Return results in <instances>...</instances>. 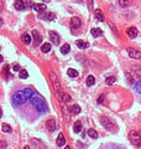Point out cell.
Returning a JSON list of instances; mask_svg holds the SVG:
<instances>
[{"label":"cell","mask_w":141,"mask_h":149,"mask_svg":"<svg viewBox=\"0 0 141 149\" xmlns=\"http://www.w3.org/2000/svg\"><path fill=\"white\" fill-rule=\"evenodd\" d=\"M103 101H104V94H102L98 98V103H103Z\"/></svg>","instance_id":"36"},{"label":"cell","mask_w":141,"mask_h":149,"mask_svg":"<svg viewBox=\"0 0 141 149\" xmlns=\"http://www.w3.org/2000/svg\"><path fill=\"white\" fill-rule=\"evenodd\" d=\"M4 73L6 75V77L10 76V75H9V66H4Z\"/></svg>","instance_id":"35"},{"label":"cell","mask_w":141,"mask_h":149,"mask_svg":"<svg viewBox=\"0 0 141 149\" xmlns=\"http://www.w3.org/2000/svg\"><path fill=\"white\" fill-rule=\"evenodd\" d=\"M1 129H3V132H5V133H10V132H11V128L9 127L7 124H5V123L1 126Z\"/></svg>","instance_id":"30"},{"label":"cell","mask_w":141,"mask_h":149,"mask_svg":"<svg viewBox=\"0 0 141 149\" xmlns=\"http://www.w3.org/2000/svg\"><path fill=\"white\" fill-rule=\"evenodd\" d=\"M30 101H31V103L35 106V108L40 112V113H45V112H47L48 107H47V103H46V101L43 99V97L38 96V94H35V96L30 99Z\"/></svg>","instance_id":"1"},{"label":"cell","mask_w":141,"mask_h":149,"mask_svg":"<svg viewBox=\"0 0 141 149\" xmlns=\"http://www.w3.org/2000/svg\"><path fill=\"white\" fill-rule=\"evenodd\" d=\"M139 133H140V135H141V129H140V130H139Z\"/></svg>","instance_id":"41"},{"label":"cell","mask_w":141,"mask_h":149,"mask_svg":"<svg viewBox=\"0 0 141 149\" xmlns=\"http://www.w3.org/2000/svg\"><path fill=\"white\" fill-rule=\"evenodd\" d=\"M130 142L133 143L134 145H141V135L139 132H135V130H133L131 133H130Z\"/></svg>","instance_id":"3"},{"label":"cell","mask_w":141,"mask_h":149,"mask_svg":"<svg viewBox=\"0 0 141 149\" xmlns=\"http://www.w3.org/2000/svg\"><path fill=\"white\" fill-rule=\"evenodd\" d=\"M135 90H136V91L141 94V80H139V81L135 83Z\"/></svg>","instance_id":"31"},{"label":"cell","mask_w":141,"mask_h":149,"mask_svg":"<svg viewBox=\"0 0 141 149\" xmlns=\"http://www.w3.org/2000/svg\"><path fill=\"white\" fill-rule=\"evenodd\" d=\"M34 9H35L37 13H43L46 10V5L45 4H35L34 5Z\"/></svg>","instance_id":"17"},{"label":"cell","mask_w":141,"mask_h":149,"mask_svg":"<svg viewBox=\"0 0 141 149\" xmlns=\"http://www.w3.org/2000/svg\"><path fill=\"white\" fill-rule=\"evenodd\" d=\"M127 54L129 56L133 57V58H137V60H141V52L137 51V50H134V49H127Z\"/></svg>","instance_id":"7"},{"label":"cell","mask_w":141,"mask_h":149,"mask_svg":"<svg viewBox=\"0 0 141 149\" xmlns=\"http://www.w3.org/2000/svg\"><path fill=\"white\" fill-rule=\"evenodd\" d=\"M26 101H27V98H26L24 91H22V92H16V93H14V96H13V103H14L15 106H20L22 103H25Z\"/></svg>","instance_id":"2"},{"label":"cell","mask_w":141,"mask_h":149,"mask_svg":"<svg viewBox=\"0 0 141 149\" xmlns=\"http://www.w3.org/2000/svg\"><path fill=\"white\" fill-rule=\"evenodd\" d=\"M49 77H51V81H52V85L55 87V90L59 91L61 90V83H59V80L57 77V75L53 71H49Z\"/></svg>","instance_id":"5"},{"label":"cell","mask_w":141,"mask_h":149,"mask_svg":"<svg viewBox=\"0 0 141 149\" xmlns=\"http://www.w3.org/2000/svg\"><path fill=\"white\" fill-rule=\"evenodd\" d=\"M94 83H95V78L93 77V76H88V77H87V85L93 86Z\"/></svg>","instance_id":"28"},{"label":"cell","mask_w":141,"mask_h":149,"mask_svg":"<svg viewBox=\"0 0 141 149\" xmlns=\"http://www.w3.org/2000/svg\"><path fill=\"white\" fill-rule=\"evenodd\" d=\"M95 17H97V20H99V21H104V19H105V17H104V14H103L100 10H98V9L95 10Z\"/></svg>","instance_id":"22"},{"label":"cell","mask_w":141,"mask_h":149,"mask_svg":"<svg viewBox=\"0 0 141 149\" xmlns=\"http://www.w3.org/2000/svg\"><path fill=\"white\" fill-rule=\"evenodd\" d=\"M21 40L24 43H26V45H30L31 43V41H32V37L30 36V34H24V35L21 36Z\"/></svg>","instance_id":"16"},{"label":"cell","mask_w":141,"mask_h":149,"mask_svg":"<svg viewBox=\"0 0 141 149\" xmlns=\"http://www.w3.org/2000/svg\"><path fill=\"white\" fill-rule=\"evenodd\" d=\"M40 17H41V19H43V20L52 21V20H55V19H56V15L53 14V13H49V14H46V15H40Z\"/></svg>","instance_id":"14"},{"label":"cell","mask_w":141,"mask_h":149,"mask_svg":"<svg viewBox=\"0 0 141 149\" xmlns=\"http://www.w3.org/2000/svg\"><path fill=\"white\" fill-rule=\"evenodd\" d=\"M119 5L121 7H126L129 5V0H119Z\"/></svg>","instance_id":"32"},{"label":"cell","mask_w":141,"mask_h":149,"mask_svg":"<svg viewBox=\"0 0 141 149\" xmlns=\"http://www.w3.org/2000/svg\"><path fill=\"white\" fill-rule=\"evenodd\" d=\"M14 6L16 10H19V11H22V10H25V3L22 1V0H15L14 3Z\"/></svg>","instance_id":"10"},{"label":"cell","mask_w":141,"mask_h":149,"mask_svg":"<svg viewBox=\"0 0 141 149\" xmlns=\"http://www.w3.org/2000/svg\"><path fill=\"white\" fill-rule=\"evenodd\" d=\"M22 149H30V145H25V147H24Z\"/></svg>","instance_id":"38"},{"label":"cell","mask_w":141,"mask_h":149,"mask_svg":"<svg viewBox=\"0 0 141 149\" xmlns=\"http://www.w3.org/2000/svg\"><path fill=\"white\" fill-rule=\"evenodd\" d=\"M32 36H34V39H35V45H38V43L42 41L41 36L38 35V32H37L36 30H34V31H32Z\"/></svg>","instance_id":"18"},{"label":"cell","mask_w":141,"mask_h":149,"mask_svg":"<svg viewBox=\"0 0 141 149\" xmlns=\"http://www.w3.org/2000/svg\"><path fill=\"white\" fill-rule=\"evenodd\" d=\"M82 123L80 122H76L74 123V126H73V130H74V133H79V132H82Z\"/></svg>","instance_id":"21"},{"label":"cell","mask_w":141,"mask_h":149,"mask_svg":"<svg viewBox=\"0 0 141 149\" xmlns=\"http://www.w3.org/2000/svg\"><path fill=\"white\" fill-rule=\"evenodd\" d=\"M24 93H25V96H26L27 99H31L35 96V91H34L32 88H25V90H24Z\"/></svg>","instance_id":"12"},{"label":"cell","mask_w":141,"mask_h":149,"mask_svg":"<svg viewBox=\"0 0 141 149\" xmlns=\"http://www.w3.org/2000/svg\"><path fill=\"white\" fill-rule=\"evenodd\" d=\"M48 35H49L51 41L55 43V45H58V43H59V40H61V39H59V36H58V34H57L56 31H49Z\"/></svg>","instance_id":"8"},{"label":"cell","mask_w":141,"mask_h":149,"mask_svg":"<svg viewBox=\"0 0 141 149\" xmlns=\"http://www.w3.org/2000/svg\"><path fill=\"white\" fill-rule=\"evenodd\" d=\"M67 73H68V76H69V77H72V78H76L78 76V72L76 71V70H73V68H68Z\"/></svg>","instance_id":"24"},{"label":"cell","mask_w":141,"mask_h":149,"mask_svg":"<svg viewBox=\"0 0 141 149\" xmlns=\"http://www.w3.org/2000/svg\"><path fill=\"white\" fill-rule=\"evenodd\" d=\"M72 112H73L74 114H78L79 112H80V107L77 106V104H76V106H73V107H72Z\"/></svg>","instance_id":"33"},{"label":"cell","mask_w":141,"mask_h":149,"mask_svg":"<svg viewBox=\"0 0 141 149\" xmlns=\"http://www.w3.org/2000/svg\"><path fill=\"white\" fill-rule=\"evenodd\" d=\"M69 50H70L69 45H68V43H64L63 46L61 47V52H62L63 55H66V54H68V52H69Z\"/></svg>","instance_id":"25"},{"label":"cell","mask_w":141,"mask_h":149,"mask_svg":"<svg viewBox=\"0 0 141 149\" xmlns=\"http://www.w3.org/2000/svg\"><path fill=\"white\" fill-rule=\"evenodd\" d=\"M13 70H14V71H20V65L15 64L14 66H13Z\"/></svg>","instance_id":"34"},{"label":"cell","mask_w":141,"mask_h":149,"mask_svg":"<svg viewBox=\"0 0 141 149\" xmlns=\"http://www.w3.org/2000/svg\"><path fill=\"white\" fill-rule=\"evenodd\" d=\"M1 148H3V149H5V148H6V143L4 142V141L1 142Z\"/></svg>","instance_id":"37"},{"label":"cell","mask_w":141,"mask_h":149,"mask_svg":"<svg viewBox=\"0 0 141 149\" xmlns=\"http://www.w3.org/2000/svg\"><path fill=\"white\" fill-rule=\"evenodd\" d=\"M43 1H45V3H48L49 0H43Z\"/></svg>","instance_id":"39"},{"label":"cell","mask_w":141,"mask_h":149,"mask_svg":"<svg viewBox=\"0 0 141 149\" xmlns=\"http://www.w3.org/2000/svg\"><path fill=\"white\" fill-rule=\"evenodd\" d=\"M56 143H57V145H58V147H62V145L66 144V139H64V135L62 134V133H59V135L57 137Z\"/></svg>","instance_id":"13"},{"label":"cell","mask_w":141,"mask_h":149,"mask_svg":"<svg viewBox=\"0 0 141 149\" xmlns=\"http://www.w3.org/2000/svg\"><path fill=\"white\" fill-rule=\"evenodd\" d=\"M46 128H47V130H49V132H53V130L56 129V122H55L53 118H51V119H48V121L46 122Z\"/></svg>","instance_id":"9"},{"label":"cell","mask_w":141,"mask_h":149,"mask_svg":"<svg viewBox=\"0 0 141 149\" xmlns=\"http://www.w3.org/2000/svg\"><path fill=\"white\" fill-rule=\"evenodd\" d=\"M76 1H82V0H76Z\"/></svg>","instance_id":"42"},{"label":"cell","mask_w":141,"mask_h":149,"mask_svg":"<svg viewBox=\"0 0 141 149\" xmlns=\"http://www.w3.org/2000/svg\"><path fill=\"white\" fill-rule=\"evenodd\" d=\"M58 97H59V99H61L62 102H69L70 101V96L68 94V93L61 92L59 94H58Z\"/></svg>","instance_id":"15"},{"label":"cell","mask_w":141,"mask_h":149,"mask_svg":"<svg viewBox=\"0 0 141 149\" xmlns=\"http://www.w3.org/2000/svg\"><path fill=\"white\" fill-rule=\"evenodd\" d=\"M41 50H42V52H49L51 51V43H48V42H46V43H43L42 46H41Z\"/></svg>","instance_id":"23"},{"label":"cell","mask_w":141,"mask_h":149,"mask_svg":"<svg viewBox=\"0 0 141 149\" xmlns=\"http://www.w3.org/2000/svg\"><path fill=\"white\" fill-rule=\"evenodd\" d=\"M80 25H82V22L79 20V17L73 16V17L70 19V29H72V32H76L77 30H79Z\"/></svg>","instance_id":"6"},{"label":"cell","mask_w":141,"mask_h":149,"mask_svg":"<svg viewBox=\"0 0 141 149\" xmlns=\"http://www.w3.org/2000/svg\"><path fill=\"white\" fill-rule=\"evenodd\" d=\"M88 135H89L90 138H93V139H95V138L98 137V133H97V130H94V129H89V130H88Z\"/></svg>","instance_id":"27"},{"label":"cell","mask_w":141,"mask_h":149,"mask_svg":"<svg viewBox=\"0 0 141 149\" xmlns=\"http://www.w3.org/2000/svg\"><path fill=\"white\" fill-rule=\"evenodd\" d=\"M100 122H102V126L105 128V129H108V130H112V132H114L115 130V128L113 127V126H115L113 122L110 121L109 118H106V117H102L100 118Z\"/></svg>","instance_id":"4"},{"label":"cell","mask_w":141,"mask_h":149,"mask_svg":"<svg viewBox=\"0 0 141 149\" xmlns=\"http://www.w3.org/2000/svg\"><path fill=\"white\" fill-rule=\"evenodd\" d=\"M19 72H20V73H19V76H20V78H22V80L27 78L28 73H27V71H26V70H20Z\"/></svg>","instance_id":"29"},{"label":"cell","mask_w":141,"mask_h":149,"mask_svg":"<svg viewBox=\"0 0 141 149\" xmlns=\"http://www.w3.org/2000/svg\"><path fill=\"white\" fill-rule=\"evenodd\" d=\"M64 149H70V148H69V147H66V148H64Z\"/></svg>","instance_id":"40"},{"label":"cell","mask_w":141,"mask_h":149,"mask_svg":"<svg viewBox=\"0 0 141 149\" xmlns=\"http://www.w3.org/2000/svg\"><path fill=\"white\" fill-rule=\"evenodd\" d=\"M126 34L129 35V37H131V39H134L137 36V29L134 28V26H131V28H129L126 30Z\"/></svg>","instance_id":"11"},{"label":"cell","mask_w":141,"mask_h":149,"mask_svg":"<svg viewBox=\"0 0 141 149\" xmlns=\"http://www.w3.org/2000/svg\"><path fill=\"white\" fill-rule=\"evenodd\" d=\"M76 45L78 46V49H87V47L89 46V43L84 42V41H82V40H77V41H76Z\"/></svg>","instance_id":"19"},{"label":"cell","mask_w":141,"mask_h":149,"mask_svg":"<svg viewBox=\"0 0 141 149\" xmlns=\"http://www.w3.org/2000/svg\"><path fill=\"white\" fill-rule=\"evenodd\" d=\"M90 34H92V36H94V37H99V36L103 35V31H102L100 29H92V30H90Z\"/></svg>","instance_id":"20"},{"label":"cell","mask_w":141,"mask_h":149,"mask_svg":"<svg viewBox=\"0 0 141 149\" xmlns=\"http://www.w3.org/2000/svg\"><path fill=\"white\" fill-rule=\"evenodd\" d=\"M115 81H116V78L114 77V76H110V77H108L105 80V83L108 86H112V85H114V83H115Z\"/></svg>","instance_id":"26"}]
</instances>
